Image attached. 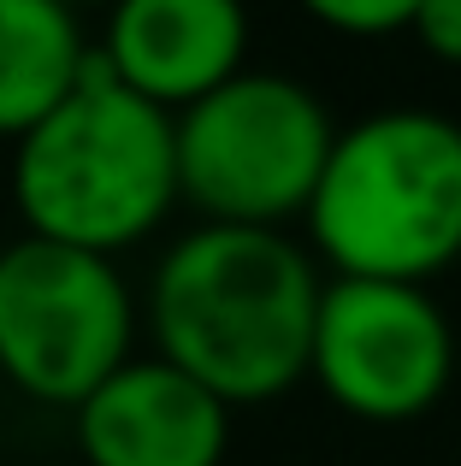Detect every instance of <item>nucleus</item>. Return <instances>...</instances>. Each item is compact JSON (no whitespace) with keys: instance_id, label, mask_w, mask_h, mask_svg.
<instances>
[{"instance_id":"2","label":"nucleus","mask_w":461,"mask_h":466,"mask_svg":"<svg viewBox=\"0 0 461 466\" xmlns=\"http://www.w3.org/2000/svg\"><path fill=\"white\" fill-rule=\"evenodd\" d=\"M12 201L24 237L118 260L184 201L178 118L125 89L95 47L77 89L12 142Z\"/></svg>"},{"instance_id":"10","label":"nucleus","mask_w":461,"mask_h":466,"mask_svg":"<svg viewBox=\"0 0 461 466\" xmlns=\"http://www.w3.org/2000/svg\"><path fill=\"white\" fill-rule=\"evenodd\" d=\"M296 6L337 35H396L415 24L420 0H296Z\"/></svg>"},{"instance_id":"7","label":"nucleus","mask_w":461,"mask_h":466,"mask_svg":"<svg viewBox=\"0 0 461 466\" xmlns=\"http://www.w3.org/2000/svg\"><path fill=\"white\" fill-rule=\"evenodd\" d=\"M89 466H225L230 408L160 354H130L77 408Z\"/></svg>"},{"instance_id":"11","label":"nucleus","mask_w":461,"mask_h":466,"mask_svg":"<svg viewBox=\"0 0 461 466\" xmlns=\"http://www.w3.org/2000/svg\"><path fill=\"white\" fill-rule=\"evenodd\" d=\"M415 42L426 47L438 66H456L461 71V0H420L415 12Z\"/></svg>"},{"instance_id":"5","label":"nucleus","mask_w":461,"mask_h":466,"mask_svg":"<svg viewBox=\"0 0 461 466\" xmlns=\"http://www.w3.org/2000/svg\"><path fill=\"white\" fill-rule=\"evenodd\" d=\"M137 337V296L118 260L18 237L0 248V372L18 396L77 413Z\"/></svg>"},{"instance_id":"3","label":"nucleus","mask_w":461,"mask_h":466,"mask_svg":"<svg viewBox=\"0 0 461 466\" xmlns=\"http://www.w3.org/2000/svg\"><path fill=\"white\" fill-rule=\"evenodd\" d=\"M302 225L332 278H438L461 254V125L426 106L355 118L337 130Z\"/></svg>"},{"instance_id":"9","label":"nucleus","mask_w":461,"mask_h":466,"mask_svg":"<svg viewBox=\"0 0 461 466\" xmlns=\"http://www.w3.org/2000/svg\"><path fill=\"white\" fill-rule=\"evenodd\" d=\"M89 35L66 0H0V137L18 142L83 83Z\"/></svg>"},{"instance_id":"4","label":"nucleus","mask_w":461,"mask_h":466,"mask_svg":"<svg viewBox=\"0 0 461 466\" xmlns=\"http://www.w3.org/2000/svg\"><path fill=\"white\" fill-rule=\"evenodd\" d=\"M337 125L308 83L237 71L178 113V195L201 225L284 230L308 213Z\"/></svg>"},{"instance_id":"8","label":"nucleus","mask_w":461,"mask_h":466,"mask_svg":"<svg viewBox=\"0 0 461 466\" xmlns=\"http://www.w3.org/2000/svg\"><path fill=\"white\" fill-rule=\"evenodd\" d=\"M101 59L142 101L184 113L237 71H249V6L242 0H113Z\"/></svg>"},{"instance_id":"1","label":"nucleus","mask_w":461,"mask_h":466,"mask_svg":"<svg viewBox=\"0 0 461 466\" xmlns=\"http://www.w3.org/2000/svg\"><path fill=\"white\" fill-rule=\"evenodd\" d=\"M325 278L284 230L196 225L160 254L149 284L154 354L237 408L278 401L308 378Z\"/></svg>"},{"instance_id":"12","label":"nucleus","mask_w":461,"mask_h":466,"mask_svg":"<svg viewBox=\"0 0 461 466\" xmlns=\"http://www.w3.org/2000/svg\"><path fill=\"white\" fill-rule=\"evenodd\" d=\"M66 6H71V12H77V6H95V0H66ZM107 6H113V0H107Z\"/></svg>"},{"instance_id":"6","label":"nucleus","mask_w":461,"mask_h":466,"mask_svg":"<svg viewBox=\"0 0 461 466\" xmlns=\"http://www.w3.org/2000/svg\"><path fill=\"white\" fill-rule=\"evenodd\" d=\"M308 378L349 420H420L456 378V330L426 284L325 278Z\"/></svg>"}]
</instances>
